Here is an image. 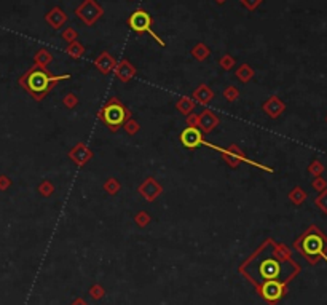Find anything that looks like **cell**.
Listing matches in <instances>:
<instances>
[{
  "label": "cell",
  "mask_w": 327,
  "mask_h": 305,
  "mask_svg": "<svg viewBox=\"0 0 327 305\" xmlns=\"http://www.w3.org/2000/svg\"><path fill=\"white\" fill-rule=\"evenodd\" d=\"M300 265L290 258V251L283 243H276L273 238H266L249 258L238 267L254 288L265 282L290 283L300 273Z\"/></svg>",
  "instance_id": "obj_1"
},
{
  "label": "cell",
  "mask_w": 327,
  "mask_h": 305,
  "mask_svg": "<svg viewBox=\"0 0 327 305\" xmlns=\"http://www.w3.org/2000/svg\"><path fill=\"white\" fill-rule=\"evenodd\" d=\"M70 79H72L70 74L54 75L48 69H42L34 64L26 74H22V77L19 79V85L34 97L35 101H42L59 82L70 80Z\"/></svg>",
  "instance_id": "obj_2"
},
{
  "label": "cell",
  "mask_w": 327,
  "mask_h": 305,
  "mask_svg": "<svg viewBox=\"0 0 327 305\" xmlns=\"http://www.w3.org/2000/svg\"><path fill=\"white\" fill-rule=\"evenodd\" d=\"M294 249L311 265H316L321 259L327 262V235L318 225H310L294 241Z\"/></svg>",
  "instance_id": "obj_3"
},
{
  "label": "cell",
  "mask_w": 327,
  "mask_h": 305,
  "mask_svg": "<svg viewBox=\"0 0 327 305\" xmlns=\"http://www.w3.org/2000/svg\"><path fill=\"white\" fill-rule=\"evenodd\" d=\"M131 117H132L131 111L118 99L117 96L111 97V99L98 111V118L102 120L108 126V130L114 133H117L118 128H122L125 121Z\"/></svg>",
  "instance_id": "obj_4"
},
{
  "label": "cell",
  "mask_w": 327,
  "mask_h": 305,
  "mask_svg": "<svg viewBox=\"0 0 327 305\" xmlns=\"http://www.w3.org/2000/svg\"><path fill=\"white\" fill-rule=\"evenodd\" d=\"M126 24H128V28L131 29V31H134L136 34H149L150 37L158 43L160 46H166V42L163 40V39H160L158 37V34H156L153 29H152V26H153V18H152V15L149 13L147 10H144V8H138V10H134L132 13L128 16V19H126Z\"/></svg>",
  "instance_id": "obj_5"
},
{
  "label": "cell",
  "mask_w": 327,
  "mask_h": 305,
  "mask_svg": "<svg viewBox=\"0 0 327 305\" xmlns=\"http://www.w3.org/2000/svg\"><path fill=\"white\" fill-rule=\"evenodd\" d=\"M203 145H206V147H209V149H214V150H217V152H221L222 158L230 165V168H236L241 162H243V163H248V165H251V166H256V168L262 169V171H266V173H273V171H275V169L270 168V166L262 165V163H259V162H254V160H251V158H248L243 152H241V150L236 147V145H230L228 149H222V147H219V145H214V144H211V142H208V141H204Z\"/></svg>",
  "instance_id": "obj_6"
},
{
  "label": "cell",
  "mask_w": 327,
  "mask_h": 305,
  "mask_svg": "<svg viewBox=\"0 0 327 305\" xmlns=\"http://www.w3.org/2000/svg\"><path fill=\"white\" fill-rule=\"evenodd\" d=\"M75 16L87 26H94L102 16H104V8L98 0H83V2L75 8Z\"/></svg>",
  "instance_id": "obj_7"
},
{
  "label": "cell",
  "mask_w": 327,
  "mask_h": 305,
  "mask_svg": "<svg viewBox=\"0 0 327 305\" xmlns=\"http://www.w3.org/2000/svg\"><path fill=\"white\" fill-rule=\"evenodd\" d=\"M287 286L289 285L283 282H265L260 286H257L256 291L268 305H276L287 294Z\"/></svg>",
  "instance_id": "obj_8"
},
{
  "label": "cell",
  "mask_w": 327,
  "mask_h": 305,
  "mask_svg": "<svg viewBox=\"0 0 327 305\" xmlns=\"http://www.w3.org/2000/svg\"><path fill=\"white\" fill-rule=\"evenodd\" d=\"M180 144L184 145L185 149H197L200 145L204 144V136L200 128H193V126H187L182 133H180Z\"/></svg>",
  "instance_id": "obj_9"
},
{
  "label": "cell",
  "mask_w": 327,
  "mask_h": 305,
  "mask_svg": "<svg viewBox=\"0 0 327 305\" xmlns=\"http://www.w3.org/2000/svg\"><path fill=\"white\" fill-rule=\"evenodd\" d=\"M163 192V187L156 182L155 177H147L145 179L142 184L139 186V193L142 195V197L147 200V201H155L156 198L160 197Z\"/></svg>",
  "instance_id": "obj_10"
},
{
  "label": "cell",
  "mask_w": 327,
  "mask_h": 305,
  "mask_svg": "<svg viewBox=\"0 0 327 305\" xmlns=\"http://www.w3.org/2000/svg\"><path fill=\"white\" fill-rule=\"evenodd\" d=\"M69 158L75 165H78L81 168V166H85L93 158V150L88 147V145H85L83 142H78V144H75L74 147L70 149Z\"/></svg>",
  "instance_id": "obj_11"
},
{
  "label": "cell",
  "mask_w": 327,
  "mask_h": 305,
  "mask_svg": "<svg viewBox=\"0 0 327 305\" xmlns=\"http://www.w3.org/2000/svg\"><path fill=\"white\" fill-rule=\"evenodd\" d=\"M114 72H115L117 79H118L120 82H122V83H129L132 79L136 77L138 69L134 67V64H132L129 59L125 58V59L120 61V63H117Z\"/></svg>",
  "instance_id": "obj_12"
},
{
  "label": "cell",
  "mask_w": 327,
  "mask_h": 305,
  "mask_svg": "<svg viewBox=\"0 0 327 305\" xmlns=\"http://www.w3.org/2000/svg\"><path fill=\"white\" fill-rule=\"evenodd\" d=\"M221 123V118L211 109H204L201 114H198V128H201L203 134L211 133L214 128H217Z\"/></svg>",
  "instance_id": "obj_13"
},
{
  "label": "cell",
  "mask_w": 327,
  "mask_h": 305,
  "mask_svg": "<svg viewBox=\"0 0 327 305\" xmlns=\"http://www.w3.org/2000/svg\"><path fill=\"white\" fill-rule=\"evenodd\" d=\"M45 21L46 24L54 31H59L66 26V22L69 21V16L66 11L61 7H53L48 13L45 15Z\"/></svg>",
  "instance_id": "obj_14"
},
{
  "label": "cell",
  "mask_w": 327,
  "mask_h": 305,
  "mask_svg": "<svg viewBox=\"0 0 327 305\" xmlns=\"http://www.w3.org/2000/svg\"><path fill=\"white\" fill-rule=\"evenodd\" d=\"M263 112L268 115L270 118H278L280 115H283V112L286 111V104L283 103L281 97L278 96H270L262 106Z\"/></svg>",
  "instance_id": "obj_15"
},
{
  "label": "cell",
  "mask_w": 327,
  "mask_h": 305,
  "mask_svg": "<svg viewBox=\"0 0 327 305\" xmlns=\"http://www.w3.org/2000/svg\"><path fill=\"white\" fill-rule=\"evenodd\" d=\"M115 66H117V59H115L114 55H111L108 52H102L98 58L94 59V67L104 75L112 74Z\"/></svg>",
  "instance_id": "obj_16"
},
{
  "label": "cell",
  "mask_w": 327,
  "mask_h": 305,
  "mask_svg": "<svg viewBox=\"0 0 327 305\" xmlns=\"http://www.w3.org/2000/svg\"><path fill=\"white\" fill-rule=\"evenodd\" d=\"M214 91L208 87V85H200V87L193 91L192 94V99L195 101L197 104H203V106H208L212 99H214Z\"/></svg>",
  "instance_id": "obj_17"
},
{
  "label": "cell",
  "mask_w": 327,
  "mask_h": 305,
  "mask_svg": "<svg viewBox=\"0 0 327 305\" xmlns=\"http://www.w3.org/2000/svg\"><path fill=\"white\" fill-rule=\"evenodd\" d=\"M195 107H197V103L192 99V97L188 96H182V97H179V101L176 103V109L177 111L182 114V115H190L193 114V111H195Z\"/></svg>",
  "instance_id": "obj_18"
},
{
  "label": "cell",
  "mask_w": 327,
  "mask_h": 305,
  "mask_svg": "<svg viewBox=\"0 0 327 305\" xmlns=\"http://www.w3.org/2000/svg\"><path fill=\"white\" fill-rule=\"evenodd\" d=\"M53 55L46 50V48H42V50H39L37 53L34 55V63L35 66H39L42 69H48V66H50L53 63Z\"/></svg>",
  "instance_id": "obj_19"
},
{
  "label": "cell",
  "mask_w": 327,
  "mask_h": 305,
  "mask_svg": "<svg viewBox=\"0 0 327 305\" xmlns=\"http://www.w3.org/2000/svg\"><path fill=\"white\" fill-rule=\"evenodd\" d=\"M192 56L195 58L197 61H200V63H203V61H206L209 56H211V48L206 45V43H203V42H200V43H197L195 46L192 48Z\"/></svg>",
  "instance_id": "obj_20"
},
{
  "label": "cell",
  "mask_w": 327,
  "mask_h": 305,
  "mask_svg": "<svg viewBox=\"0 0 327 305\" xmlns=\"http://www.w3.org/2000/svg\"><path fill=\"white\" fill-rule=\"evenodd\" d=\"M236 79L239 80V82H243V83H248V82H251L252 79H254V75H256V72H254V69L248 64V63H244V64H241L238 69H236Z\"/></svg>",
  "instance_id": "obj_21"
},
{
  "label": "cell",
  "mask_w": 327,
  "mask_h": 305,
  "mask_svg": "<svg viewBox=\"0 0 327 305\" xmlns=\"http://www.w3.org/2000/svg\"><path fill=\"white\" fill-rule=\"evenodd\" d=\"M307 197H308L307 192L302 189L300 186H295L292 190L289 192V200H290V203L295 205V206H300L302 203L307 200Z\"/></svg>",
  "instance_id": "obj_22"
},
{
  "label": "cell",
  "mask_w": 327,
  "mask_h": 305,
  "mask_svg": "<svg viewBox=\"0 0 327 305\" xmlns=\"http://www.w3.org/2000/svg\"><path fill=\"white\" fill-rule=\"evenodd\" d=\"M66 53H67L70 58L80 59V58H83V55H85V46H83L78 40H75V42H72V43H67Z\"/></svg>",
  "instance_id": "obj_23"
},
{
  "label": "cell",
  "mask_w": 327,
  "mask_h": 305,
  "mask_svg": "<svg viewBox=\"0 0 327 305\" xmlns=\"http://www.w3.org/2000/svg\"><path fill=\"white\" fill-rule=\"evenodd\" d=\"M39 193L42 195V197L48 198V197H51V195L54 193V186H53V182L51 181H42L40 184H39Z\"/></svg>",
  "instance_id": "obj_24"
},
{
  "label": "cell",
  "mask_w": 327,
  "mask_h": 305,
  "mask_svg": "<svg viewBox=\"0 0 327 305\" xmlns=\"http://www.w3.org/2000/svg\"><path fill=\"white\" fill-rule=\"evenodd\" d=\"M325 171V166L321 160H313L308 166V173L314 177H319L322 176V173Z\"/></svg>",
  "instance_id": "obj_25"
},
{
  "label": "cell",
  "mask_w": 327,
  "mask_h": 305,
  "mask_svg": "<svg viewBox=\"0 0 327 305\" xmlns=\"http://www.w3.org/2000/svg\"><path fill=\"white\" fill-rule=\"evenodd\" d=\"M120 182L115 179V177H107V181L104 182V190L108 193V195H117L120 192Z\"/></svg>",
  "instance_id": "obj_26"
},
{
  "label": "cell",
  "mask_w": 327,
  "mask_h": 305,
  "mask_svg": "<svg viewBox=\"0 0 327 305\" xmlns=\"http://www.w3.org/2000/svg\"><path fill=\"white\" fill-rule=\"evenodd\" d=\"M123 128H125V131L129 134V136H134L136 133H139V130H141V125L138 123V121L134 120V118H128L125 123H123Z\"/></svg>",
  "instance_id": "obj_27"
},
{
  "label": "cell",
  "mask_w": 327,
  "mask_h": 305,
  "mask_svg": "<svg viewBox=\"0 0 327 305\" xmlns=\"http://www.w3.org/2000/svg\"><path fill=\"white\" fill-rule=\"evenodd\" d=\"M61 37H63V39H64L67 43H72V42L78 40V32H77L74 28L67 26V28H64V29H63V32H61Z\"/></svg>",
  "instance_id": "obj_28"
},
{
  "label": "cell",
  "mask_w": 327,
  "mask_h": 305,
  "mask_svg": "<svg viewBox=\"0 0 327 305\" xmlns=\"http://www.w3.org/2000/svg\"><path fill=\"white\" fill-rule=\"evenodd\" d=\"M314 205H316L324 214H327V189H324L322 192H319L318 197L314 198Z\"/></svg>",
  "instance_id": "obj_29"
},
{
  "label": "cell",
  "mask_w": 327,
  "mask_h": 305,
  "mask_svg": "<svg viewBox=\"0 0 327 305\" xmlns=\"http://www.w3.org/2000/svg\"><path fill=\"white\" fill-rule=\"evenodd\" d=\"M224 97L228 103H235L239 97V90L236 87H233V85H230V87H227L224 90Z\"/></svg>",
  "instance_id": "obj_30"
},
{
  "label": "cell",
  "mask_w": 327,
  "mask_h": 305,
  "mask_svg": "<svg viewBox=\"0 0 327 305\" xmlns=\"http://www.w3.org/2000/svg\"><path fill=\"white\" fill-rule=\"evenodd\" d=\"M219 64L224 70H232L236 64V61L232 55H224L221 59H219Z\"/></svg>",
  "instance_id": "obj_31"
},
{
  "label": "cell",
  "mask_w": 327,
  "mask_h": 305,
  "mask_svg": "<svg viewBox=\"0 0 327 305\" xmlns=\"http://www.w3.org/2000/svg\"><path fill=\"white\" fill-rule=\"evenodd\" d=\"M88 294L94 299V300H101L104 296H105V289L101 286V285H93L91 288H90V291H88Z\"/></svg>",
  "instance_id": "obj_32"
},
{
  "label": "cell",
  "mask_w": 327,
  "mask_h": 305,
  "mask_svg": "<svg viewBox=\"0 0 327 305\" xmlns=\"http://www.w3.org/2000/svg\"><path fill=\"white\" fill-rule=\"evenodd\" d=\"M63 104L67 107V109H74L78 106V96L74 94V93H67L64 97H63Z\"/></svg>",
  "instance_id": "obj_33"
},
{
  "label": "cell",
  "mask_w": 327,
  "mask_h": 305,
  "mask_svg": "<svg viewBox=\"0 0 327 305\" xmlns=\"http://www.w3.org/2000/svg\"><path fill=\"white\" fill-rule=\"evenodd\" d=\"M150 221H152V217L145 213V211H141V213H138L136 216H134V222L139 225V227H147L149 224H150Z\"/></svg>",
  "instance_id": "obj_34"
},
{
  "label": "cell",
  "mask_w": 327,
  "mask_h": 305,
  "mask_svg": "<svg viewBox=\"0 0 327 305\" xmlns=\"http://www.w3.org/2000/svg\"><path fill=\"white\" fill-rule=\"evenodd\" d=\"M311 187L316 190V192H322L324 189H327V179H324L322 176L314 177L313 182H311Z\"/></svg>",
  "instance_id": "obj_35"
},
{
  "label": "cell",
  "mask_w": 327,
  "mask_h": 305,
  "mask_svg": "<svg viewBox=\"0 0 327 305\" xmlns=\"http://www.w3.org/2000/svg\"><path fill=\"white\" fill-rule=\"evenodd\" d=\"M262 2H263V0H239V4L243 5L246 10H249V11L257 10L262 5Z\"/></svg>",
  "instance_id": "obj_36"
},
{
  "label": "cell",
  "mask_w": 327,
  "mask_h": 305,
  "mask_svg": "<svg viewBox=\"0 0 327 305\" xmlns=\"http://www.w3.org/2000/svg\"><path fill=\"white\" fill-rule=\"evenodd\" d=\"M187 126L198 128V114H190V115H187Z\"/></svg>",
  "instance_id": "obj_37"
},
{
  "label": "cell",
  "mask_w": 327,
  "mask_h": 305,
  "mask_svg": "<svg viewBox=\"0 0 327 305\" xmlns=\"http://www.w3.org/2000/svg\"><path fill=\"white\" fill-rule=\"evenodd\" d=\"M11 186V181L7 176H0V190H7Z\"/></svg>",
  "instance_id": "obj_38"
},
{
  "label": "cell",
  "mask_w": 327,
  "mask_h": 305,
  "mask_svg": "<svg viewBox=\"0 0 327 305\" xmlns=\"http://www.w3.org/2000/svg\"><path fill=\"white\" fill-rule=\"evenodd\" d=\"M70 305H88V302L85 300L83 297H80V296H78V297H75L74 300H72V303H70Z\"/></svg>",
  "instance_id": "obj_39"
},
{
  "label": "cell",
  "mask_w": 327,
  "mask_h": 305,
  "mask_svg": "<svg viewBox=\"0 0 327 305\" xmlns=\"http://www.w3.org/2000/svg\"><path fill=\"white\" fill-rule=\"evenodd\" d=\"M214 2H215L217 5H224V4L227 2V0H214Z\"/></svg>",
  "instance_id": "obj_40"
},
{
  "label": "cell",
  "mask_w": 327,
  "mask_h": 305,
  "mask_svg": "<svg viewBox=\"0 0 327 305\" xmlns=\"http://www.w3.org/2000/svg\"><path fill=\"white\" fill-rule=\"evenodd\" d=\"M325 123H327V117H325Z\"/></svg>",
  "instance_id": "obj_41"
}]
</instances>
